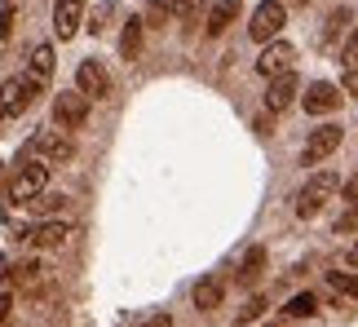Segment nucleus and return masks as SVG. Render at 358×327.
I'll list each match as a JSON object with an SVG mask.
<instances>
[{"label":"nucleus","mask_w":358,"mask_h":327,"mask_svg":"<svg viewBox=\"0 0 358 327\" xmlns=\"http://www.w3.org/2000/svg\"><path fill=\"white\" fill-rule=\"evenodd\" d=\"M287 27V5L283 0H261L252 9V22H248V36L257 40V45H270L274 36H279Z\"/></svg>","instance_id":"7ed1b4c3"},{"label":"nucleus","mask_w":358,"mask_h":327,"mask_svg":"<svg viewBox=\"0 0 358 327\" xmlns=\"http://www.w3.org/2000/svg\"><path fill=\"white\" fill-rule=\"evenodd\" d=\"M292 5H306V0H292Z\"/></svg>","instance_id":"72a5a7b5"},{"label":"nucleus","mask_w":358,"mask_h":327,"mask_svg":"<svg viewBox=\"0 0 358 327\" xmlns=\"http://www.w3.org/2000/svg\"><path fill=\"white\" fill-rule=\"evenodd\" d=\"M239 13H243L239 0H217L213 13H208V36H222L230 22H239Z\"/></svg>","instance_id":"f3484780"},{"label":"nucleus","mask_w":358,"mask_h":327,"mask_svg":"<svg viewBox=\"0 0 358 327\" xmlns=\"http://www.w3.org/2000/svg\"><path fill=\"white\" fill-rule=\"evenodd\" d=\"M36 93H40V85H36L31 75H13V80H5V89H0V115H5V119L22 115L27 106L36 102Z\"/></svg>","instance_id":"39448f33"},{"label":"nucleus","mask_w":358,"mask_h":327,"mask_svg":"<svg viewBox=\"0 0 358 327\" xmlns=\"http://www.w3.org/2000/svg\"><path fill=\"white\" fill-rule=\"evenodd\" d=\"M341 62H345V71H358V31L345 40V49H341Z\"/></svg>","instance_id":"a878e982"},{"label":"nucleus","mask_w":358,"mask_h":327,"mask_svg":"<svg viewBox=\"0 0 358 327\" xmlns=\"http://www.w3.org/2000/svg\"><path fill=\"white\" fill-rule=\"evenodd\" d=\"M27 208H31L40 221H49V217H58L66 208V195H53V190H40L36 199H27Z\"/></svg>","instance_id":"a211bd4d"},{"label":"nucleus","mask_w":358,"mask_h":327,"mask_svg":"<svg viewBox=\"0 0 358 327\" xmlns=\"http://www.w3.org/2000/svg\"><path fill=\"white\" fill-rule=\"evenodd\" d=\"M27 159H40V164H71L76 159V142H71V133H62V129H40L31 142H27Z\"/></svg>","instance_id":"f03ea898"},{"label":"nucleus","mask_w":358,"mask_h":327,"mask_svg":"<svg viewBox=\"0 0 358 327\" xmlns=\"http://www.w3.org/2000/svg\"><path fill=\"white\" fill-rule=\"evenodd\" d=\"M283 310H287V319H314V314H319V301H314L310 292H296Z\"/></svg>","instance_id":"412c9836"},{"label":"nucleus","mask_w":358,"mask_h":327,"mask_svg":"<svg viewBox=\"0 0 358 327\" xmlns=\"http://www.w3.org/2000/svg\"><path fill=\"white\" fill-rule=\"evenodd\" d=\"M350 22H354V9L350 5H341L327 13V27H323V40H336V36H345L350 31Z\"/></svg>","instance_id":"aec40b11"},{"label":"nucleus","mask_w":358,"mask_h":327,"mask_svg":"<svg viewBox=\"0 0 358 327\" xmlns=\"http://www.w3.org/2000/svg\"><path fill=\"white\" fill-rule=\"evenodd\" d=\"M327 283H332V292L336 296H358V275H350V270H332V275H327Z\"/></svg>","instance_id":"4be33fe9"},{"label":"nucleus","mask_w":358,"mask_h":327,"mask_svg":"<svg viewBox=\"0 0 358 327\" xmlns=\"http://www.w3.org/2000/svg\"><path fill=\"white\" fill-rule=\"evenodd\" d=\"M76 93H85L89 102H98V98L111 93V75H106V66L98 58H85L76 66Z\"/></svg>","instance_id":"0eeeda50"},{"label":"nucleus","mask_w":358,"mask_h":327,"mask_svg":"<svg viewBox=\"0 0 358 327\" xmlns=\"http://www.w3.org/2000/svg\"><path fill=\"white\" fill-rule=\"evenodd\" d=\"M45 186H49V164L22 155L18 168H13L9 182H5V199H9V203H27V199H36Z\"/></svg>","instance_id":"f257e3e1"},{"label":"nucleus","mask_w":358,"mask_h":327,"mask_svg":"<svg viewBox=\"0 0 358 327\" xmlns=\"http://www.w3.org/2000/svg\"><path fill=\"white\" fill-rule=\"evenodd\" d=\"M261 270H266V248H248L243 252V266H239V283L243 288H252L261 279Z\"/></svg>","instance_id":"6ab92c4d"},{"label":"nucleus","mask_w":358,"mask_h":327,"mask_svg":"<svg viewBox=\"0 0 358 327\" xmlns=\"http://www.w3.org/2000/svg\"><path fill=\"white\" fill-rule=\"evenodd\" d=\"M106 18H115V5H98V9H93V31H106Z\"/></svg>","instance_id":"bb28decb"},{"label":"nucleus","mask_w":358,"mask_h":327,"mask_svg":"<svg viewBox=\"0 0 358 327\" xmlns=\"http://www.w3.org/2000/svg\"><path fill=\"white\" fill-rule=\"evenodd\" d=\"M169 5H173V13H182V18H186V13L195 9V0H169Z\"/></svg>","instance_id":"7c9ffc66"},{"label":"nucleus","mask_w":358,"mask_h":327,"mask_svg":"<svg viewBox=\"0 0 358 327\" xmlns=\"http://www.w3.org/2000/svg\"><path fill=\"white\" fill-rule=\"evenodd\" d=\"M13 279H18V288H36V283L45 279V266H40V261H22Z\"/></svg>","instance_id":"5701e85b"},{"label":"nucleus","mask_w":358,"mask_h":327,"mask_svg":"<svg viewBox=\"0 0 358 327\" xmlns=\"http://www.w3.org/2000/svg\"><path fill=\"white\" fill-rule=\"evenodd\" d=\"M341 146V124H323V129H314L306 146H301V164H323L327 155H332Z\"/></svg>","instance_id":"1a4fd4ad"},{"label":"nucleus","mask_w":358,"mask_h":327,"mask_svg":"<svg viewBox=\"0 0 358 327\" xmlns=\"http://www.w3.org/2000/svg\"><path fill=\"white\" fill-rule=\"evenodd\" d=\"M142 40H146L142 18H129V22H124V31H120V58L124 62H137V58H142Z\"/></svg>","instance_id":"4468645a"},{"label":"nucleus","mask_w":358,"mask_h":327,"mask_svg":"<svg viewBox=\"0 0 358 327\" xmlns=\"http://www.w3.org/2000/svg\"><path fill=\"white\" fill-rule=\"evenodd\" d=\"M292 62H296V49L287 45V40H270L266 49H261V58H257V71L261 75H283V71H292Z\"/></svg>","instance_id":"9d476101"},{"label":"nucleus","mask_w":358,"mask_h":327,"mask_svg":"<svg viewBox=\"0 0 358 327\" xmlns=\"http://www.w3.org/2000/svg\"><path fill=\"white\" fill-rule=\"evenodd\" d=\"M341 195H345L350 203H358V168H354V177H350V182L341 186Z\"/></svg>","instance_id":"c85d7f7f"},{"label":"nucleus","mask_w":358,"mask_h":327,"mask_svg":"<svg viewBox=\"0 0 358 327\" xmlns=\"http://www.w3.org/2000/svg\"><path fill=\"white\" fill-rule=\"evenodd\" d=\"M296 93H301V80H296V71L270 75V93H266V106H270V111H287V106L296 102Z\"/></svg>","instance_id":"9b49d317"},{"label":"nucleus","mask_w":358,"mask_h":327,"mask_svg":"<svg viewBox=\"0 0 358 327\" xmlns=\"http://www.w3.org/2000/svg\"><path fill=\"white\" fill-rule=\"evenodd\" d=\"M301 102H306L310 115H327V111H336V106H341V89L327 85V80H319V85L306 89V98H301Z\"/></svg>","instance_id":"ddd939ff"},{"label":"nucleus","mask_w":358,"mask_h":327,"mask_svg":"<svg viewBox=\"0 0 358 327\" xmlns=\"http://www.w3.org/2000/svg\"><path fill=\"white\" fill-rule=\"evenodd\" d=\"M261 314H266V296H252V301L243 305V314H239V327H248V323L261 319Z\"/></svg>","instance_id":"393cba45"},{"label":"nucleus","mask_w":358,"mask_h":327,"mask_svg":"<svg viewBox=\"0 0 358 327\" xmlns=\"http://www.w3.org/2000/svg\"><path fill=\"white\" fill-rule=\"evenodd\" d=\"M190 296H195V310H217V305L226 301V283L208 275V279L195 283V292H190Z\"/></svg>","instance_id":"dca6fc26"},{"label":"nucleus","mask_w":358,"mask_h":327,"mask_svg":"<svg viewBox=\"0 0 358 327\" xmlns=\"http://www.w3.org/2000/svg\"><path fill=\"white\" fill-rule=\"evenodd\" d=\"M22 239L31 243V248H40V252H53V248H62V243L71 239V226H66L62 217H49V221H40L36 230H22Z\"/></svg>","instance_id":"6e6552de"},{"label":"nucleus","mask_w":358,"mask_h":327,"mask_svg":"<svg viewBox=\"0 0 358 327\" xmlns=\"http://www.w3.org/2000/svg\"><path fill=\"white\" fill-rule=\"evenodd\" d=\"M53 66H58V58H53V45H36L31 58H27V75H31L36 85L45 89V80L53 75Z\"/></svg>","instance_id":"2eb2a0df"},{"label":"nucleus","mask_w":358,"mask_h":327,"mask_svg":"<svg viewBox=\"0 0 358 327\" xmlns=\"http://www.w3.org/2000/svg\"><path fill=\"white\" fill-rule=\"evenodd\" d=\"M85 119H89V98L85 93H58L53 98V129H62V133H71V129H85Z\"/></svg>","instance_id":"423d86ee"},{"label":"nucleus","mask_w":358,"mask_h":327,"mask_svg":"<svg viewBox=\"0 0 358 327\" xmlns=\"http://www.w3.org/2000/svg\"><path fill=\"white\" fill-rule=\"evenodd\" d=\"M9 310H13V296L5 292V296H0V327H5V319H9Z\"/></svg>","instance_id":"2f4dec72"},{"label":"nucleus","mask_w":358,"mask_h":327,"mask_svg":"<svg viewBox=\"0 0 358 327\" xmlns=\"http://www.w3.org/2000/svg\"><path fill=\"white\" fill-rule=\"evenodd\" d=\"M336 190H341V177L336 173H314L310 182H306V190L296 195V217H319L327 195H336Z\"/></svg>","instance_id":"20e7f679"},{"label":"nucleus","mask_w":358,"mask_h":327,"mask_svg":"<svg viewBox=\"0 0 358 327\" xmlns=\"http://www.w3.org/2000/svg\"><path fill=\"white\" fill-rule=\"evenodd\" d=\"M345 266H350V270H358V243H354V248L345 252Z\"/></svg>","instance_id":"473e14b6"},{"label":"nucleus","mask_w":358,"mask_h":327,"mask_svg":"<svg viewBox=\"0 0 358 327\" xmlns=\"http://www.w3.org/2000/svg\"><path fill=\"white\" fill-rule=\"evenodd\" d=\"M173 13L169 0H150V18H142V27H164V18Z\"/></svg>","instance_id":"b1692460"},{"label":"nucleus","mask_w":358,"mask_h":327,"mask_svg":"<svg viewBox=\"0 0 358 327\" xmlns=\"http://www.w3.org/2000/svg\"><path fill=\"white\" fill-rule=\"evenodd\" d=\"M354 226H358V203H354L345 217H341V226H336V230H354Z\"/></svg>","instance_id":"c756f323"},{"label":"nucleus","mask_w":358,"mask_h":327,"mask_svg":"<svg viewBox=\"0 0 358 327\" xmlns=\"http://www.w3.org/2000/svg\"><path fill=\"white\" fill-rule=\"evenodd\" d=\"M142 327H173V314H169V310H159V314H150Z\"/></svg>","instance_id":"cd10ccee"},{"label":"nucleus","mask_w":358,"mask_h":327,"mask_svg":"<svg viewBox=\"0 0 358 327\" xmlns=\"http://www.w3.org/2000/svg\"><path fill=\"white\" fill-rule=\"evenodd\" d=\"M80 22H85V0H58L53 5V31H58V40H71L80 31Z\"/></svg>","instance_id":"f8f14e48"},{"label":"nucleus","mask_w":358,"mask_h":327,"mask_svg":"<svg viewBox=\"0 0 358 327\" xmlns=\"http://www.w3.org/2000/svg\"><path fill=\"white\" fill-rule=\"evenodd\" d=\"M266 327H274V323H266Z\"/></svg>","instance_id":"f704fd0d"}]
</instances>
